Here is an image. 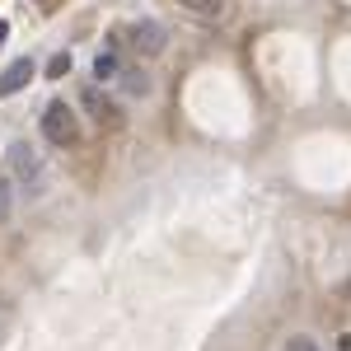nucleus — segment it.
Instances as JSON below:
<instances>
[{"instance_id": "1", "label": "nucleus", "mask_w": 351, "mask_h": 351, "mask_svg": "<svg viewBox=\"0 0 351 351\" xmlns=\"http://www.w3.org/2000/svg\"><path fill=\"white\" fill-rule=\"evenodd\" d=\"M43 136H47L52 145H75V141H80V117H75V108L47 104V108H43Z\"/></svg>"}, {"instance_id": "2", "label": "nucleus", "mask_w": 351, "mask_h": 351, "mask_svg": "<svg viewBox=\"0 0 351 351\" xmlns=\"http://www.w3.org/2000/svg\"><path fill=\"white\" fill-rule=\"evenodd\" d=\"M127 33H132V47L141 56H160L164 52V24H155V19H136Z\"/></svg>"}, {"instance_id": "3", "label": "nucleus", "mask_w": 351, "mask_h": 351, "mask_svg": "<svg viewBox=\"0 0 351 351\" xmlns=\"http://www.w3.org/2000/svg\"><path fill=\"white\" fill-rule=\"evenodd\" d=\"M80 104L89 108V117H94L99 127H122V112H117V104H112V99H104L94 84H84V89H80Z\"/></svg>"}, {"instance_id": "4", "label": "nucleus", "mask_w": 351, "mask_h": 351, "mask_svg": "<svg viewBox=\"0 0 351 351\" xmlns=\"http://www.w3.org/2000/svg\"><path fill=\"white\" fill-rule=\"evenodd\" d=\"M10 169H14V178H24V183H38L43 178V160H38V150L33 145H10Z\"/></svg>"}, {"instance_id": "5", "label": "nucleus", "mask_w": 351, "mask_h": 351, "mask_svg": "<svg viewBox=\"0 0 351 351\" xmlns=\"http://www.w3.org/2000/svg\"><path fill=\"white\" fill-rule=\"evenodd\" d=\"M28 80H33V61H28V56H19V61H10V66H5V75H0V99L19 94V89H24Z\"/></svg>"}, {"instance_id": "6", "label": "nucleus", "mask_w": 351, "mask_h": 351, "mask_svg": "<svg viewBox=\"0 0 351 351\" xmlns=\"http://www.w3.org/2000/svg\"><path fill=\"white\" fill-rule=\"evenodd\" d=\"M94 75H99V80H117V75H122V61H117L112 47H104V52L94 56Z\"/></svg>"}, {"instance_id": "7", "label": "nucleus", "mask_w": 351, "mask_h": 351, "mask_svg": "<svg viewBox=\"0 0 351 351\" xmlns=\"http://www.w3.org/2000/svg\"><path fill=\"white\" fill-rule=\"evenodd\" d=\"M183 10H192V14H202V19H216L220 10H225V0H178Z\"/></svg>"}, {"instance_id": "8", "label": "nucleus", "mask_w": 351, "mask_h": 351, "mask_svg": "<svg viewBox=\"0 0 351 351\" xmlns=\"http://www.w3.org/2000/svg\"><path fill=\"white\" fill-rule=\"evenodd\" d=\"M61 75H71V52H56L47 61V80H61Z\"/></svg>"}, {"instance_id": "9", "label": "nucleus", "mask_w": 351, "mask_h": 351, "mask_svg": "<svg viewBox=\"0 0 351 351\" xmlns=\"http://www.w3.org/2000/svg\"><path fill=\"white\" fill-rule=\"evenodd\" d=\"M122 89H127V94H145V89H150V80H145L141 71H122Z\"/></svg>"}, {"instance_id": "10", "label": "nucleus", "mask_w": 351, "mask_h": 351, "mask_svg": "<svg viewBox=\"0 0 351 351\" xmlns=\"http://www.w3.org/2000/svg\"><path fill=\"white\" fill-rule=\"evenodd\" d=\"M5 220H10V183L0 178V225H5Z\"/></svg>"}, {"instance_id": "11", "label": "nucleus", "mask_w": 351, "mask_h": 351, "mask_svg": "<svg viewBox=\"0 0 351 351\" xmlns=\"http://www.w3.org/2000/svg\"><path fill=\"white\" fill-rule=\"evenodd\" d=\"M286 351H319V347H314V337H291Z\"/></svg>"}, {"instance_id": "12", "label": "nucleus", "mask_w": 351, "mask_h": 351, "mask_svg": "<svg viewBox=\"0 0 351 351\" xmlns=\"http://www.w3.org/2000/svg\"><path fill=\"white\" fill-rule=\"evenodd\" d=\"M5 38H10V24H5V19H0V47H5Z\"/></svg>"}]
</instances>
